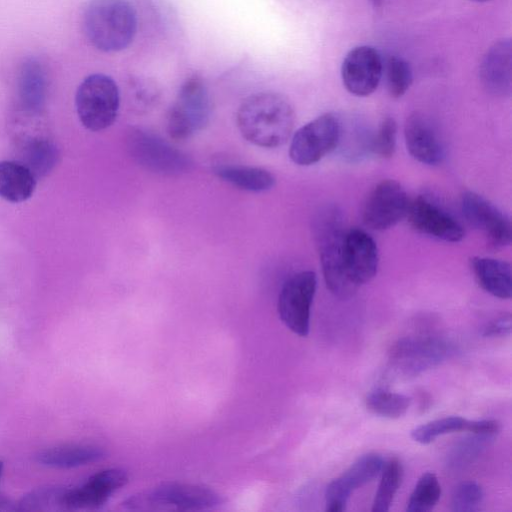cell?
<instances>
[{"label":"cell","mask_w":512,"mask_h":512,"mask_svg":"<svg viewBox=\"0 0 512 512\" xmlns=\"http://www.w3.org/2000/svg\"><path fill=\"white\" fill-rule=\"evenodd\" d=\"M37 178L18 160L0 161V197L12 203L28 200L36 189Z\"/></svg>","instance_id":"cell-22"},{"label":"cell","mask_w":512,"mask_h":512,"mask_svg":"<svg viewBox=\"0 0 512 512\" xmlns=\"http://www.w3.org/2000/svg\"><path fill=\"white\" fill-rule=\"evenodd\" d=\"M466 431L486 438H492L500 431V424L497 420L493 419L469 420Z\"/></svg>","instance_id":"cell-36"},{"label":"cell","mask_w":512,"mask_h":512,"mask_svg":"<svg viewBox=\"0 0 512 512\" xmlns=\"http://www.w3.org/2000/svg\"><path fill=\"white\" fill-rule=\"evenodd\" d=\"M221 502L219 494L206 486L166 482L130 496L123 506L137 511H201L215 508Z\"/></svg>","instance_id":"cell-4"},{"label":"cell","mask_w":512,"mask_h":512,"mask_svg":"<svg viewBox=\"0 0 512 512\" xmlns=\"http://www.w3.org/2000/svg\"><path fill=\"white\" fill-rule=\"evenodd\" d=\"M2 472H3V462L0 460V479L2 476Z\"/></svg>","instance_id":"cell-38"},{"label":"cell","mask_w":512,"mask_h":512,"mask_svg":"<svg viewBox=\"0 0 512 512\" xmlns=\"http://www.w3.org/2000/svg\"><path fill=\"white\" fill-rule=\"evenodd\" d=\"M236 122L247 141L259 147L275 148L286 143L292 136L295 113L283 95L259 92L241 103Z\"/></svg>","instance_id":"cell-1"},{"label":"cell","mask_w":512,"mask_h":512,"mask_svg":"<svg viewBox=\"0 0 512 512\" xmlns=\"http://www.w3.org/2000/svg\"><path fill=\"white\" fill-rule=\"evenodd\" d=\"M470 268L479 286L494 297L510 299L512 274L508 262L491 257L474 256Z\"/></svg>","instance_id":"cell-20"},{"label":"cell","mask_w":512,"mask_h":512,"mask_svg":"<svg viewBox=\"0 0 512 512\" xmlns=\"http://www.w3.org/2000/svg\"><path fill=\"white\" fill-rule=\"evenodd\" d=\"M12 504L9 502V500L0 498V510H12L13 507H10Z\"/></svg>","instance_id":"cell-37"},{"label":"cell","mask_w":512,"mask_h":512,"mask_svg":"<svg viewBox=\"0 0 512 512\" xmlns=\"http://www.w3.org/2000/svg\"><path fill=\"white\" fill-rule=\"evenodd\" d=\"M383 74L389 94L393 98L402 97L410 88L413 74L409 63L398 56H391L383 64Z\"/></svg>","instance_id":"cell-31"},{"label":"cell","mask_w":512,"mask_h":512,"mask_svg":"<svg viewBox=\"0 0 512 512\" xmlns=\"http://www.w3.org/2000/svg\"><path fill=\"white\" fill-rule=\"evenodd\" d=\"M461 210L467 222L480 230L493 247L501 248L511 243L510 218L488 199L467 191L461 197Z\"/></svg>","instance_id":"cell-13"},{"label":"cell","mask_w":512,"mask_h":512,"mask_svg":"<svg viewBox=\"0 0 512 512\" xmlns=\"http://www.w3.org/2000/svg\"><path fill=\"white\" fill-rule=\"evenodd\" d=\"M409 198L400 183L382 180L370 191L362 209L363 223L370 229L384 231L406 217Z\"/></svg>","instance_id":"cell-11"},{"label":"cell","mask_w":512,"mask_h":512,"mask_svg":"<svg viewBox=\"0 0 512 512\" xmlns=\"http://www.w3.org/2000/svg\"><path fill=\"white\" fill-rule=\"evenodd\" d=\"M128 482V475L120 468H109L92 475L82 485L66 489V510L97 509Z\"/></svg>","instance_id":"cell-16"},{"label":"cell","mask_w":512,"mask_h":512,"mask_svg":"<svg viewBox=\"0 0 512 512\" xmlns=\"http://www.w3.org/2000/svg\"><path fill=\"white\" fill-rule=\"evenodd\" d=\"M375 6H378L381 4L382 0H372Z\"/></svg>","instance_id":"cell-39"},{"label":"cell","mask_w":512,"mask_h":512,"mask_svg":"<svg viewBox=\"0 0 512 512\" xmlns=\"http://www.w3.org/2000/svg\"><path fill=\"white\" fill-rule=\"evenodd\" d=\"M407 151L418 162L437 165L445 157L443 143L432 122L419 112L412 113L404 126Z\"/></svg>","instance_id":"cell-18"},{"label":"cell","mask_w":512,"mask_h":512,"mask_svg":"<svg viewBox=\"0 0 512 512\" xmlns=\"http://www.w3.org/2000/svg\"><path fill=\"white\" fill-rule=\"evenodd\" d=\"M383 64L375 48L367 45L355 47L345 56L341 66L343 85L355 96L372 94L383 76Z\"/></svg>","instance_id":"cell-14"},{"label":"cell","mask_w":512,"mask_h":512,"mask_svg":"<svg viewBox=\"0 0 512 512\" xmlns=\"http://www.w3.org/2000/svg\"><path fill=\"white\" fill-rule=\"evenodd\" d=\"M341 211L325 206L313 219V235L327 288L338 298L347 299L358 290L348 279L344 266V229Z\"/></svg>","instance_id":"cell-2"},{"label":"cell","mask_w":512,"mask_h":512,"mask_svg":"<svg viewBox=\"0 0 512 512\" xmlns=\"http://www.w3.org/2000/svg\"><path fill=\"white\" fill-rule=\"evenodd\" d=\"M511 42L508 39L495 43L485 54L480 66V79L484 88L496 96L511 92Z\"/></svg>","instance_id":"cell-19"},{"label":"cell","mask_w":512,"mask_h":512,"mask_svg":"<svg viewBox=\"0 0 512 512\" xmlns=\"http://www.w3.org/2000/svg\"><path fill=\"white\" fill-rule=\"evenodd\" d=\"M441 497V486L432 472L424 473L418 480L407 502L408 512H427L434 508Z\"/></svg>","instance_id":"cell-29"},{"label":"cell","mask_w":512,"mask_h":512,"mask_svg":"<svg viewBox=\"0 0 512 512\" xmlns=\"http://www.w3.org/2000/svg\"><path fill=\"white\" fill-rule=\"evenodd\" d=\"M83 30L96 49L120 51L134 39L136 14L127 0H90L83 13Z\"/></svg>","instance_id":"cell-3"},{"label":"cell","mask_w":512,"mask_h":512,"mask_svg":"<svg viewBox=\"0 0 512 512\" xmlns=\"http://www.w3.org/2000/svg\"><path fill=\"white\" fill-rule=\"evenodd\" d=\"M484 492L482 487L474 481L459 483L451 496V510L455 512H474L480 509Z\"/></svg>","instance_id":"cell-33"},{"label":"cell","mask_w":512,"mask_h":512,"mask_svg":"<svg viewBox=\"0 0 512 512\" xmlns=\"http://www.w3.org/2000/svg\"><path fill=\"white\" fill-rule=\"evenodd\" d=\"M340 118L326 113L299 128L292 136L289 156L297 165L309 166L336 150Z\"/></svg>","instance_id":"cell-9"},{"label":"cell","mask_w":512,"mask_h":512,"mask_svg":"<svg viewBox=\"0 0 512 512\" xmlns=\"http://www.w3.org/2000/svg\"><path fill=\"white\" fill-rule=\"evenodd\" d=\"M403 473V466L397 458L384 461L380 483L372 504L373 512H386L390 509L401 485Z\"/></svg>","instance_id":"cell-27"},{"label":"cell","mask_w":512,"mask_h":512,"mask_svg":"<svg viewBox=\"0 0 512 512\" xmlns=\"http://www.w3.org/2000/svg\"><path fill=\"white\" fill-rule=\"evenodd\" d=\"M211 100L198 77H191L181 86L167 116V133L172 139L185 140L202 130L209 122Z\"/></svg>","instance_id":"cell-7"},{"label":"cell","mask_w":512,"mask_h":512,"mask_svg":"<svg viewBox=\"0 0 512 512\" xmlns=\"http://www.w3.org/2000/svg\"><path fill=\"white\" fill-rule=\"evenodd\" d=\"M397 123L393 117H385L372 138V153L381 158H390L396 149Z\"/></svg>","instance_id":"cell-34"},{"label":"cell","mask_w":512,"mask_h":512,"mask_svg":"<svg viewBox=\"0 0 512 512\" xmlns=\"http://www.w3.org/2000/svg\"><path fill=\"white\" fill-rule=\"evenodd\" d=\"M20 161L27 166L37 180L46 176L56 165L59 157L56 145L42 135H27L20 141Z\"/></svg>","instance_id":"cell-23"},{"label":"cell","mask_w":512,"mask_h":512,"mask_svg":"<svg viewBox=\"0 0 512 512\" xmlns=\"http://www.w3.org/2000/svg\"><path fill=\"white\" fill-rule=\"evenodd\" d=\"M405 218L414 230L437 240L455 243L465 234L462 225L426 195H419L409 202Z\"/></svg>","instance_id":"cell-12"},{"label":"cell","mask_w":512,"mask_h":512,"mask_svg":"<svg viewBox=\"0 0 512 512\" xmlns=\"http://www.w3.org/2000/svg\"><path fill=\"white\" fill-rule=\"evenodd\" d=\"M365 405L375 415L397 419L406 414L411 405V398L403 394L377 389L367 395Z\"/></svg>","instance_id":"cell-28"},{"label":"cell","mask_w":512,"mask_h":512,"mask_svg":"<svg viewBox=\"0 0 512 512\" xmlns=\"http://www.w3.org/2000/svg\"><path fill=\"white\" fill-rule=\"evenodd\" d=\"M120 104L115 81L105 74H91L79 85L75 105L82 125L91 131L110 127L117 118Z\"/></svg>","instance_id":"cell-6"},{"label":"cell","mask_w":512,"mask_h":512,"mask_svg":"<svg viewBox=\"0 0 512 512\" xmlns=\"http://www.w3.org/2000/svg\"><path fill=\"white\" fill-rule=\"evenodd\" d=\"M214 174L231 185L250 192H263L275 185L274 175L260 167L218 164L213 167Z\"/></svg>","instance_id":"cell-24"},{"label":"cell","mask_w":512,"mask_h":512,"mask_svg":"<svg viewBox=\"0 0 512 512\" xmlns=\"http://www.w3.org/2000/svg\"><path fill=\"white\" fill-rule=\"evenodd\" d=\"M59 487L40 488L26 495L19 503V510H66L64 494Z\"/></svg>","instance_id":"cell-32"},{"label":"cell","mask_w":512,"mask_h":512,"mask_svg":"<svg viewBox=\"0 0 512 512\" xmlns=\"http://www.w3.org/2000/svg\"><path fill=\"white\" fill-rule=\"evenodd\" d=\"M17 86L20 109L41 112L46 98L47 79L38 60L29 58L22 63Z\"/></svg>","instance_id":"cell-21"},{"label":"cell","mask_w":512,"mask_h":512,"mask_svg":"<svg viewBox=\"0 0 512 512\" xmlns=\"http://www.w3.org/2000/svg\"><path fill=\"white\" fill-rule=\"evenodd\" d=\"M511 329V315L505 314L487 323L482 330V335L489 338L508 336L511 333Z\"/></svg>","instance_id":"cell-35"},{"label":"cell","mask_w":512,"mask_h":512,"mask_svg":"<svg viewBox=\"0 0 512 512\" xmlns=\"http://www.w3.org/2000/svg\"><path fill=\"white\" fill-rule=\"evenodd\" d=\"M383 458L376 453L359 457L341 476L331 481L325 491V510L342 512L356 489L376 478L383 467Z\"/></svg>","instance_id":"cell-15"},{"label":"cell","mask_w":512,"mask_h":512,"mask_svg":"<svg viewBox=\"0 0 512 512\" xmlns=\"http://www.w3.org/2000/svg\"><path fill=\"white\" fill-rule=\"evenodd\" d=\"M105 452L94 445L66 444L43 450L37 456L43 465L53 468H73L102 459Z\"/></svg>","instance_id":"cell-25"},{"label":"cell","mask_w":512,"mask_h":512,"mask_svg":"<svg viewBox=\"0 0 512 512\" xmlns=\"http://www.w3.org/2000/svg\"><path fill=\"white\" fill-rule=\"evenodd\" d=\"M468 422V419L460 416H447L435 419L414 428L411 431V438L423 445L430 444L439 436L466 431Z\"/></svg>","instance_id":"cell-30"},{"label":"cell","mask_w":512,"mask_h":512,"mask_svg":"<svg viewBox=\"0 0 512 512\" xmlns=\"http://www.w3.org/2000/svg\"><path fill=\"white\" fill-rule=\"evenodd\" d=\"M471 1L482 3V2H487V1H490V0H471Z\"/></svg>","instance_id":"cell-40"},{"label":"cell","mask_w":512,"mask_h":512,"mask_svg":"<svg viewBox=\"0 0 512 512\" xmlns=\"http://www.w3.org/2000/svg\"><path fill=\"white\" fill-rule=\"evenodd\" d=\"M378 264V247L371 235L359 228L346 231L344 266L348 279L357 289L375 277Z\"/></svg>","instance_id":"cell-17"},{"label":"cell","mask_w":512,"mask_h":512,"mask_svg":"<svg viewBox=\"0 0 512 512\" xmlns=\"http://www.w3.org/2000/svg\"><path fill=\"white\" fill-rule=\"evenodd\" d=\"M453 352L452 344L439 337H405L391 347L389 364L400 375L416 376L441 364Z\"/></svg>","instance_id":"cell-8"},{"label":"cell","mask_w":512,"mask_h":512,"mask_svg":"<svg viewBox=\"0 0 512 512\" xmlns=\"http://www.w3.org/2000/svg\"><path fill=\"white\" fill-rule=\"evenodd\" d=\"M373 133L358 121L344 123L340 119L339 140L336 150L349 161H359L372 153ZM335 150V151H336Z\"/></svg>","instance_id":"cell-26"},{"label":"cell","mask_w":512,"mask_h":512,"mask_svg":"<svg viewBox=\"0 0 512 512\" xmlns=\"http://www.w3.org/2000/svg\"><path fill=\"white\" fill-rule=\"evenodd\" d=\"M317 287V276L311 270L290 276L278 297V313L285 326L298 336L305 337L310 328V311Z\"/></svg>","instance_id":"cell-10"},{"label":"cell","mask_w":512,"mask_h":512,"mask_svg":"<svg viewBox=\"0 0 512 512\" xmlns=\"http://www.w3.org/2000/svg\"><path fill=\"white\" fill-rule=\"evenodd\" d=\"M126 147L137 164L157 174L176 176L193 167V161L186 153L144 128L135 127L128 131Z\"/></svg>","instance_id":"cell-5"}]
</instances>
